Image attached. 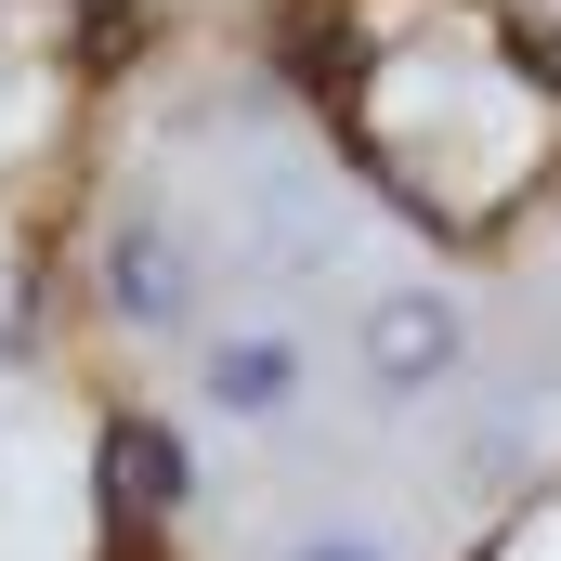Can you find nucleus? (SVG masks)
Segmentation results:
<instances>
[{
    "label": "nucleus",
    "mask_w": 561,
    "mask_h": 561,
    "mask_svg": "<svg viewBox=\"0 0 561 561\" xmlns=\"http://www.w3.org/2000/svg\"><path fill=\"white\" fill-rule=\"evenodd\" d=\"M196 392H209V419L275 431V419L313 405V340H300L287 313H236V327H209V340H196Z\"/></svg>",
    "instance_id": "obj_2"
},
{
    "label": "nucleus",
    "mask_w": 561,
    "mask_h": 561,
    "mask_svg": "<svg viewBox=\"0 0 561 561\" xmlns=\"http://www.w3.org/2000/svg\"><path fill=\"white\" fill-rule=\"evenodd\" d=\"M105 313L144 327V340H183L196 327V249L170 222H118L105 236Z\"/></svg>",
    "instance_id": "obj_3"
},
{
    "label": "nucleus",
    "mask_w": 561,
    "mask_h": 561,
    "mask_svg": "<svg viewBox=\"0 0 561 561\" xmlns=\"http://www.w3.org/2000/svg\"><path fill=\"white\" fill-rule=\"evenodd\" d=\"M353 379L379 392V405H431V392H457L470 379V300L431 275H392L353 300Z\"/></svg>",
    "instance_id": "obj_1"
},
{
    "label": "nucleus",
    "mask_w": 561,
    "mask_h": 561,
    "mask_svg": "<svg viewBox=\"0 0 561 561\" xmlns=\"http://www.w3.org/2000/svg\"><path fill=\"white\" fill-rule=\"evenodd\" d=\"M549 431H561L549 392H483V419L444 444V470H457V483H510V470H536V444H549Z\"/></svg>",
    "instance_id": "obj_4"
},
{
    "label": "nucleus",
    "mask_w": 561,
    "mask_h": 561,
    "mask_svg": "<svg viewBox=\"0 0 561 561\" xmlns=\"http://www.w3.org/2000/svg\"><path fill=\"white\" fill-rule=\"evenodd\" d=\"M262 561H419V536L379 523V510H327V523H300V536L262 549Z\"/></svg>",
    "instance_id": "obj_5"
},
{
    "label": "nucleus",
    "mask_w": 561,
    "mask_h": 561,
    "mask_svg": "<svg viewBox=\"0 0 561 561\" xmlns=\"http://www.w3.org/2000/svg\"><path fill=\"white\" fill-rule=\"evenodd\" d=\"M131 483L144 496H183V444L170 431H131Z\"/></svg>",
    "instance_id": "obj_6"
}]
</instances>
